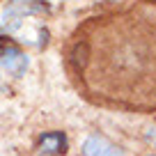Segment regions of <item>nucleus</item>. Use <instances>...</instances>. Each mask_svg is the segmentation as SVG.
I'll return each mask as SVG.
<instances>
[{
    "instance_id": "f257e3e1",
    "label": "nucleus",
    "mask_w": 156,
    "mask_h": 156,
    "mask_svg": "<svg viewBox=\"0 0 156 156\" xmlns=\"http://www.w3.org/2000/svg\"><path fill=\"white\" fill-rule=\"evenodd\" d=\"M67 71L76 92L94 106L156 115V5L78 25L67 48Z\"/></svg>"
}]
</instances>
